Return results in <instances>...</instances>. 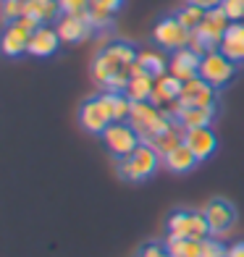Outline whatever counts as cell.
<instances>
[{
  "label": "cell",
  "instance_id": "1",
  "mask_svg": "<svg viewBox=\"0 0 244 257\" xmlns=\"http://www.w3.org/2000/svg\"><path fill=\"white\" fill-rule=\"evenodd\" d=\"M139 50L134 48V42H108L105 48H100L92 58L89 74L92 81L100 89H108V84L121 76V74H132V66L137 63Z\"/></svg>",
  "mask_w": 244,
  "mask_h": 257
},
{
  "label": "cell",
  "instance_id": "2",
  "mask_svg": "<svg viewBox=\"0 0 244 257\" xmlns=\"http://www.w3.org/2000/svg\"><path fill=\"white\" fill-rule=\"evenodd\" d=\"M160 160H163V155L150 142L142 139L129 158H115V168H118V176L124 181L139 184V181H147L150 176H155V171L160 168Z\"/></svg>",
  "mask_w": 244,
  "mask_h": 257
},
{
  "label": "cell",
  "instance_id": "3",
  "mask_svg": "<svg viewBox=\"0 0 244 257\" xmlns=\"http://www.w3.org/2000/svg\"><path fill=\"white\" fill-rule=\"evenodd\" d=\"M129 123L145 142H150V139H155L158 134L166 132V128H171L173 118L153 102H134L132 113H129Z\"/></svg>",
  "mask_w": 244,
  "mask_h": 257
},
{
  "label": "cell",
  "instance_id": "4",
  "mask_svg": "<svg viewBox=\"0 0 244 257\" xmlns=\"http://www.w3.org/2000/svg\"><path fill=\"white\" fill-rule=\"evenodd\" d=\"M168 236L173 239H210V223L202 210H176L168 218Z\"/></svg>",
  "mask_w": 244,
  "mask_h": 257
},
{
  "label": "cell",
  "instance_id": "5",
  "mask_svg": "<svg viewBox=\"0 0 244 257\" xmlns=\"http://www.w3.org/2000/svg\"><path fill=\"white\" fill-rule=\"evenodd\" d=\"M79 123L84 132L89 134H100L113 123V113H110V105H108V97L105 92H97V95L87 97L84 102H81L79 108Z\"/></svg>",
  "mask_w": 244,
  "mask_h": 257
},
{
  "label": "cell",
  "instance_id": "6",
  "mask_svg": "<svg viewBox=\"0 0 244 257\" xmlns=\"http://www.w3.org/2000/svg\"><path fill=\"white\" fill-rule=\"evenodd\" d=\"M239 71V63H234L228 55H223L220 50H210L202 55V63H200V76L207 81V84H213L215 89H223L226 84L234 81Z\"/></svg>",
  "mask_w": 244,
  "mask_h": 257
},
{
  "label": "cell",
  "instance_id": "7",
  "mask_svg": "<svg viewBox=\"0 0 244 257\" xmlns=\"http://www.w3.org/2000/svg\"><path fill=\"white\" fill-rule=\"evenodd\" d=\"M153 40L160 50H168V53H176L189 48V40H192V32L181 24L176 16H163L158 24L153 27Z\"/></svg>",
  "mask_w": 244,
  "mask_h": 257
},
{
  "label": "cell",
  "instance_id": "8",
  "mask_svg": "<svg viewBox=\"0 0 244 257\" xmlns=\"http://www.w3.org/2000/svg\"><path fill=\"white\" fill-rule=\"evenodd\" d=\"M102 142H105L108 153L113 158H129L139 147L142 137H139L129 121H113L105 132H102Z\"/></svg>",
  "mask_w": 244,
  "mask_h": 257
},
{
  "label": "cell",
  "instance_id": "9",
  "mask_svg": "<svg viewBox=\"0 0 244 257\" xmlns=\"http://www.w3.org/2000/svg\"><path fill=\"white\" fill-rule=\"evenodd\" d=\"M179 105L181 108H210V105H218V89L213 84H207L202 76H194L189 81H184Z\"/></svg>",
  "mask_w": 244,
  "mask_h": 257
},
{
  "label": "cell",
  "instance_id": "10",
  "mask_svg": "<svg viewBox=\"0 0 244 257\" xmlns=\"http://www.w3.org/2000/svg\"><path fill=\"white\" fill-rule=\"evenodd\" d=\"M202 213L207 218V223H210L213 236H223V233H228L231 228H234V223H236V207L231 205L228 200H223V197L210 200L202 207Z\"/></svg>",
  "mask_w": 244,
  "mask_h": 257
},
{
  "label": "cell",
  "instance_id": "11",
  "mask_svg": "<svg viewBox=\"0 0 244 257\" xmlns=\"http://www.w3.org/2000/svg\"><path fill=\"white\" fill-rule=\"evenodd\" d=\"M166 113L173 118V123H176L179 128H197V126H213L215 115H218V105H210V108H181L179 100L168 105Z\"/></svg>",
  "mask_w": 244,
  "mask_h": 257
},
{
  "label": "cell",
  "instance_id": "12",
  "mask_svg": "<svg viewBox=\"0 0 244 257\" xmlns=\"http://www.w3.org/2000/svg\"><path fill=\"white\" fill-rule=\"evenodd\" d=\"M55 29L61 34V40L66 45H79L89 37H95V27H92V19L87 16H61L55 21Z\"/></svg>",
  "mask_w": 244,
  "mask_h": 257
},
{
  "label": "cell",
  "instance_id": "13",
  "mask_svg": "<svg viewBox=\"0 0 244 257\" xmlns=\"http://www.w3.org/2000/svg\"><path fill=\"white\" fill-rule=\"evenodd\" d=\"M184 142L189 145V150L197 155V160H207L215 155L218 150V134L213 132V126H197V128H187L184 132Z\"/></svg>",
  "mask_w": 244,
  "mask_h": 257
},
{
  "label": "cell",
  "instance_id": "14",
  "mask_svg": "<svg viewBox=\"0 0 244 257\" xmlns=\"http://www.w3.org/2000/svg\"><path fill=\"white\" fill-rule=\"evenodd\" d=\"M61 34H58L55 27H40V29H34L32 32V37H29V55L34 58H50L58 53V48H61Z\"/></svg>",
  "mask_w": 244,
  "mask_h": 257
},
{
  "label": "cell",
  "instance_id": "15",
  "mask_svg": "<svg viewBox=\"0 0 244 257\" xmlns=\"http://www.w3.org/2000/svg\"><path fill=\"white\" fill-rule=\"evenodd\" d=\"M200 63H202V55L194 53L192 48L171 53V74L179 76L181 81H189L194 76H200Z\"/></svg>",
  "mask_w": 244,
  "mask_h": 257
},
{
  "label": "cell",
  "instance_id": "16",
  "mask_svg": "<svg viewBox=\"0 0 244 257\" xmlns=\"http://www.w3.org/2000/svg\"><path fill=\"white\" fill-rule=\"evenodd\" d=\"M181 87H184V81L168 71L166 76L155 79V89H153V97H150V102L158 105L160 110H166L168 105H173V102L179 100V95H181Z\"/></svg>",
  "mask_w": 244,
  "mask_h": 257
},
{
  "label": "cell",
  "instance_id": "17",
  "mask_svg": "<svg viewBox=\"0 0 244 257\" xmlns=\"http://www.w3.org/2000/svg\"><path fill=\"white\" fill-rule=\"evenodd\" d=\"M29 37H32V32L24 24H19V21L6 24V32H3V53L8 58H19L21 53L29 50Z\"/></svg>",
  "mask_w": 244,
  "mask_h": 257
},
{
  "label": "cell",
  "instance_id": "18",
  "mask_svg": "<svg viewBox=\"0 0 244 257\" xmlns=\"http://www.w3.org/2000/svg\"><path fill=\"white\" fill-rule=\"evenodd\" d=\"M218 50L223 55H228L234 63H244V21H234V24L228 27Z\"/></svg>",
  "mask_w": 244,
  "mask_h": 257
},
{
  "label": "cell",
  "instance_id": "19",
  "mask_svg": "<svg viewBox=\"0 0 244 257\" xmlns=\"http://www.w3.org/2000/svg\"><path fill=\"white\" fill-rule=\"evenodd\" d=\"M137 66H139L142 74L153 76V79H160V76H166L171 71V61H166V55H163L160 50H139Z\"/></svg>",
  "mask_w": 244,
  "mask_h": 257
},
{
  "label": "cell",
  "instance_id": "20",
  "mask_svg": "<svg viewBox=\"0 0 244 257\" xmlns=\"http://www.w3.org/2000/svg\"><path fill=\"white\" fill-rule=\"evenodd\" d=\"M24 16H32L40 24H53L58 21L61 14V3L58 0H27L24 3Z\"/></svg>",
  "mask_w": 244,
  "mask_h": 257
},
{
  "label": "cell",
  "instance_id": "21",
  "mask_svg": "<svg viewBox=\"0 0 244 257\" xmlns=\"http://www.w3.org/2000/svg\"><path fill=\"white\" fill-rule=\"evenodd\" d=\"M197 155L189 150V145L187 142H181L176 150H171V153L163 158V166H166L171 173H189V171H194V166H197Z\"/></svg>",
  "mask_w": 244,
  "mask_h": 257
},
{
  "label": "cell",
  "instance_id": "22",
  "mask_svg": "<svg viewBox=\"0 0 244 257\" xmlns=\"http://www.w3.org/2000/svg\"><path fill=\"white\" fill-rule=\"evenodd\" d=\"M155 89V79L147 74H132L129 84H126V95H129L132 102H150Z\"/></svg>",
  "mask_w": 244,
  "mask_h": 257
},
{
  "label": "cell",
  "instance_id": "23",
  "mask_svg": "<svg viewBox=\"0 0 244 257\" xmlns=\"http://www.w3.org/2000/svg\"><path fill=\"white\" fill-rule=\"evenodd\" d=\"M181 142H184V128H179L176 123H173L171 128H166L163 134H158L155 139H150V145H153L163 158H166L171 150H176Z\"/></svg>",
  "mask_w": 244,
  "mask_h": 257
},
{
  "label": "cell",
  "instance_id": "24",
  "mask_svg": "<svg viewBox=\"0 0 244 257\" xmlns=\"http://www.w3.org/2000/svg\"><path fill=\"white\" fill-rule=\"evenodd\" d=\"M166 247L171 257H202V241L200 239H173L168 236Z\"/></svg>",
  "mask_w": 244,
  "mask_h": 257
},
{
  "label": "cell",
  "instance_id": "25",
  "mask_svg": "<svg viewBox=\"0 0 244 257\" xmlns=\"http://www.w3.org/2000/svg\"><path fill=\"white\" fill-rule=\"evenodd\" d=\"M108 105H110V113H113V121H129V113H132V100L126 92H105Z\"/></svg>",
  "mask_w": 244,
  "mask_h": 257
},
{
  "label": "cell",
  "instance_id": "26",
  "mask_svg": "<svg viewBox=\"0 0 244 257\" xmlns=\"http://www.w3.org/2000/svg\"><path fill=\"white\" fill-rule=\"evenodd\" d=\"M205 14H207L205 8L194 6V3H187V6H181L173 16H176V19H179V21H181V24L187 27L189 32H194V29H200V24L205 21Z\"/></svg>",
  "mask_w": 244,
  "mask_h": 257
},
{
  "label": "cell",
  "instance_id": "27",
  "mask_svg": "<svg viewBox=\"0 0 244 257\" xmlns=\"http://www.w3.org/2000/svg\"><path fill=\"white\" fill-rule=\"evenodd\" d=\"M61 3V14L63 16H87L92 3L89 0H58Z\"/></svg>",
  "mask_w": 244,
  "mask_h": 257
},
{
  "label": "cell",
  "instance_id": "28",
  "mask_svg": "<svg viewBox=\"0 0 244 257\" xmlns=\"http://www.w3.org/2000/svg\"><path fill=\"white\" fill-rule=\"evenodd\" d=\"M24 3L27 0H3V21L14 24L16 19L24 16Z\"/></svg>",
  "mask_w": 244,
  "mask_h": 257
},
{
  "label": "cell",
  "instance_id": "29",
  "mask_svg": "<svg viewBox=\"0 0 244 257\" xmlns=\"http://www.w3.org/2000/svg\"><path fill=\"white\" fill-rule=\"evenodd\" d=\"M202 257H228V247L218 236H210L202 241Z\"/></svg>",
  "mask_w": 244,
  "mask_h": 257
},
{
  "label": "cell",
  "instance_id": "30",
  "mask_svg": "<svg viewBox=\"0 0 244 257\" xmlns=\"http://www.w3.org/2000/svg\"><path fill=\"white\" fill-rule=\"evenodd\" d=\"M220 8L226 11V16L231 21H244V0H223Z\"/></svg>",
  "mask_w": 244,
  "mask_h": 257
},
{
  "label": "cell",
  "instance_id": "31",
  "mask_svg": "<svg viewBox=\"0 0 244 257\" xmlns=\"http://www.w3.org/2000/svg\"><path fill=\"white\" fill-rule=\"evenodd\" d=\"M139 257H171V252H168V247H166V244L150 241V244H145V247H142Z\"/></svg>",
  "mask_w": 244,
  "mask_h": 257
},
{
  "label": "cell",
  "instance_id": "32",
  "mask_svg": "<svg viewBox=\"0 0 244 257\" xmlns=\"http://www.w3.org/2000/svg\"><path fill=\"white\" fill-rule=\"evenodd\" d=\"M92 8H97V11H108V14H118V11L124 8V0H89Z\"/></svg>",
  "mask_w": 244,
  "mask_h": 257
},
{
  "label": "cell",
  "instance_id": "33",
  "mask_svg": "<svg viewBox=\"0 0 244 257\" xmlns=\"http://www.w3.org/2000/svg\"><path fill=\"white\" fill-rule=\"evenodd\" d=\"M189 3L200 6V8H205V11H210V8H220V3H223V0H189Z\"/></svg>",
  "mask_w": 244,
  "mask_h": 257
},
{
  "label": "cell",
  "instance_id": "34",
  "mask_svg": "<svg viewBox=\"0 0 244 257\" xmlns=\"http://www.w3.org/2000/svg\"><path fill=\"white\" fill-rule=\"evenodd\" d=\"M228 257H244V241H236L228 247Z\"/></svg>",
  "mask_w": 244,
  "mask_h": 257
}]
</instances>
